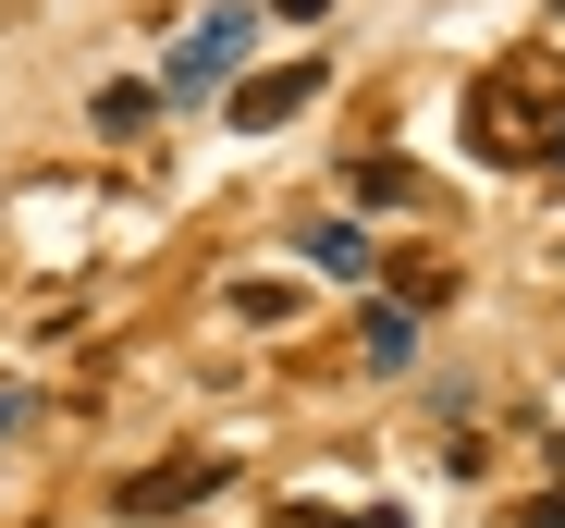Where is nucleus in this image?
<instances>
[{"instance_id":"1","label":"nucleus","mask_w":565,"mask_h":528,"mask_svg":"<svg viewBox=\"0 0 565 528\" xmlns=\"http://www.w3.org/2000/svg\"><path fill=\"white\" fill-rule=\"evenodd\" d=\"M553 136H565V74L504 62V74L467 86V148L480 160H553Z\"/></svg>"},{"instance_id":"2","label":"nucleus","mask_w":565,"mask_h":528,"mask_svg":"<svg viewBox=\"0 0 565 528\" xmlns=\"http://www.w3.org/2000/svg\"><path fill=\"white\" fill-rule=\"evenodd\" d=\"M246 62V13H198L172 37V74H160V99H210V86Z\"/></svg>"},{"instance_id":"3","label":"nucleus","mask_w":565,"mask_h":528,"mask_svg":"<svg viewBox=\"0 0 565 528\" xmlns=\"http://www.w3.org/2000/svg\"><path fill=\"white\" fill-rule=\"evenodd\" d=\"M210 492H222V467H198V455H172V467L124 479L111 504H124V516H184V504H210Z\"/></svg>"},{"instance_id":"4","label":"nucleus","mask_w":565,"mask_h":528,"mask_svg":"<svg viewBox=\"0 0 565 528\" xmlns=\"http://www.w3.org/2000/svg\"><path fill=\"white\" fill-rule=\"evenodd\" d=\"M308 86H320V62H282V74H246V86H234V123H246V136L296 123V111H308Z\"/></svg>"},{"instance_id":"5","label":"nucleus","mask_w":565,"mask_h":528,"mask_svg":"<svg viewBox=\"0 0 565 528\" xmlns=\"http://www.w3.org/2000/svg\"><path fill=\"white\" fill-rule=\"evenodd\" d=\"M406 185H418V172H406V160H356V172H344V197H356V209H394Z\"/></svg>"},{"instance_id":"6","label":"nucleus","mask_w":565,"mask_h":528,"mask_svg":"<svg viewBox=\"0 0 565 528\" xmlns=\"http://www.w3.org/2000/svg\"><path fill=\"white\" fill-rule=\"evenodd\" d=\"M234 320H246V332H282V320H296V283H246Z\"/></svg>"},{"instance_id":"7","label":"nucleus","mask_w":565,"mask_h":528,"mask_svg":"<svg viewBox=\"0 0 565 528\" xmlns=\"http://www.w3.org/2000/svg\"><path fill=\"white\" fill-rule=\"evenodd\" d=\"M86 111H99V136H136V123H148V86H99Z\"/></svg>"},{"instance_id":"8","label":"nucleus","mask_w":565,"mask_h":528,"mask_svg":"<svg viewBox=\"0 0 565 528\" xmlns=\"http://www.w3.org/2000/svg\"><path fill=\"white\" fill-rule=\"evenodd\" d=\"M258 13H320V0H258Z\"/></svg>"},{"instance_id":"9","label":"nucleus","mask_w":565,"mask_h":528,"mask_svg":"<svg viewBox=\"0 0 565 528\" xmlns=\"http://www.w3.org/2000/svg\"><path fill=\"white\" fill-rule=\"evenodd\" d=\"M553 172H565V136H553Z\"/></svg>"}]
</instances>
